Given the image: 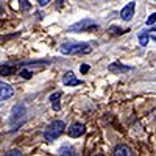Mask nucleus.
I'll return each instance as SVG.
<instances>
[{
	"label": "nucleus",
	"mask_w": 156,
	"mask_h": 156,
	"mask_svg": "<svg viewBox=\"0 0 156 156\" xmlns=\"http://www.w3.org/2000/svg\"><path fill=\"white\" fill-rule=\"evenodd\" d=\"M59 50L64 55H86L92 50V47L86 42H67V44H62Z\"/></svg>",
	"instance_id": "1"
},
{
	"label": "nucleus",
	"mask_w": 156,
	"mask_h": 156,
	"mask_svg": "<svg viewBox=\"0 0 156 156\" xmlns=\"http://www.w3.org/2000/svg\"><path fill=\"white\" fill-rule=\"evenodd\" d=\"M64 129H66V123L62 120H55L45 128L44 137H45V140H55L64 133Z\"/></svg>",
	"instance_id": "2"
},
{
	"label": "nucleus",
	"mask_w": 156,
	"mask_h": 156,
	"mask_svg": "<svg viewBox=\"0 0 156 156\" xmlns=\"http://www.w3.org/2000/svg\"><path fill=\"white\" fill-rule=\"evenodd\" d=\"M98 28V25L94 23L90 19H84L81 22H78L75 25H72V27L69 28L70 33H76V31H86V30H97Z\"/></svg>",
	"instance_id": "3"
},
{
	"label": "nucleus",
	"mask_w": 156,
	"mask_h": 156,
	"mask_svg": "<svg viewBox=\"0 0 156 156\" xmlns=\"http://www.w3.org/2000/svg\"><path fill=\"white\" fill-rule=\"evenodd\" d=\"M84 131H86V126H84L83 123H78V122L72 123L70 128L67 129V133H69L70 137H80V136L84 134Z\"/></svg>",
	"instance_id": "4"
},
{
	"label": "nucleus",
	"mask_w": 156,
	"mask_h": 156,
	"mask_svg": "<svg viewBox=\"0 0 156 156\" xmlns=\"http://www.w3.org/2000/svg\"><path fill=\"white\" fill-rule=\"evenodd\" d=\"M134 8H136V3L134 2H129L128 5H125L120 11V17L123 20H131L133 16H134Z\"/></svg>",
	"instance_id": "5"
},
{
	"label": "nucleus",
	"mask_w": 156,
	"mask_h": 156,
	"mask_svg": "<svg viewBox=\"0 0 156 156\" xmlns=\"http://www.w3.org/2000/svg\"><path fill=\"white\" fill-rule=\"evenodd\" d=\"M80 83H81V81L75 76L73 72H67L66 75L62 76V84H64V86H78Z\"/></svg>",
	"instance_id": "6"
},
{
	"label": "nucleus",
	"mask_w": 156,
	"mask_h": 156,
	"mask_svg": "<svg viewBox=\"0 0 156 156\" xmlns=\"http://www.w3.org/2000/svg\"><path fill=\"white\" fill-rule=\"evenodd\" d=\"M12 94H14L12 87L9 84H6V83L0 81V100H6V98L12 97Z\"/></svg>",
	"instance_id": "7"
},
{
	"label": "nucleus",
	"mask_w": 156,
	"mask_h": 156,
	"mask_svg": "<svg viewBox=\"0 0 156 156\" xmlns=\"http://www.w3.org/2000/svg\"><path fill=\"white\" fill-rule=\"evenodd\" d=\"M109 70L112 73H123V72H128V70H133V67L131 66H123V64L115 61V62L109 64Z\"/></svg>",
	"instance_id": "8"
},
{
	"label": "nucleus",
	"mask_w": 156,
	"mask_h": 156,
	"mask_svg": "<svg viewBox=\"0 0 156 156\" xmlns=\"http://www.w3.org/2000/svg\"><path fill=\"white\" fill-rule=\"evenodd\" d=\"M114 156H133V150L129 148L128 145H125V144H120V145L115 147Z\"/></svg>",
	"instance_id": "9"
},
{
	"label": "nucleus",
	"mask_w": 156,
	"mask_h": 156,
	"mask_svg": "<svg viewBox=\"0 0 156 156\" xmlns=\"http://www.w3.org/2000/svg\"><path fill=\"white\" fill-rule=\"evenodd\" d=\"M25 106L23 105H16L14 108H12V117H11V122H14V120H17V119H20V117H23L25 115Z\"/></svg>",
	"instance_id": "10"
},
{
	"label": "nucleus",
	"mask_w": 156,
	"mask_h": 156,
	"mask_svg": "<svg viewBox=\"0 0 156 156\" xmlns=\"http://www.w3.org/2000/svg\"><path fill=\"white\" fill-rule=\"evenodd\" d=\"M61 92H55L50 95V101H51V108H53V111H59L61 109V103H59V98H61Z\"/></svg>",
	"instance_id": "11"
},
{
	"label": "nucleus",
	"mask_w": 156,
	"mask_h": 156,
	"mask_svg": "<svg viewBox=\"0 0 156 156\" xmlns=\"http://www.w3.org/2000/svg\"><path fill=\"white\" fill-rule=\"evenodd\" d=\"M59 156H78V153H76V150L73 148V147H62L61 148V151H59Z\"/></svg>",
	"instance_id": "12"
},
{
	"label": "nucleus",
	"mask_w": 156,
	"mask_h": 156,
	"mask_svg": "<svg viewBox=\"0 0 156 156\" xmlns=\"http://www.w3.org/2000/svg\"><path fill=\"white\" fill-rule=\"evenodd\" d=\"M14 72H16V67H14V66H8V64H6V66H2V67H0V75H3V76L12 75Z\"/></svg>",
	"instance_id": "13"
},
{
	"label": "nucleus",
	"mask_w": 156,
	"mask_h": 156,
	"mask_svg": "<svg viewBox=\"0 0 156 156\" xmlns=\"http://www.w3.org/2000/svg\"><path fill=\"white\" fill-rule=\"evenodd\" d=\"M148 41H150V37H148V33H139V44L142 45V47H145L147 44H148Z\"/></svg>",
	"instance_id": "14"
},
{
	"label": "nucleus",
	"mask_w": 156,
	"mask_h": 156,
	"mask_svg": "<svg viewBox=\"0 0 156 156\" xmlns=\"http://www.w3.org/2000/svg\"><path fill=\"white\" fill-rule=\"evenodd\" d=\"M3 156H22V153H20V150H17V148H12V150H8Z\"/></svg>",
	"instance_id": "15"
},
{
	"label": "nucleus",
	"mask_w": 156,
	"mask_h": 156,
	"mask_svg": "<svg viewBox=\"0 0 156 156\" xmlns=\"http://www.w3.org/2000/svg\"><path fill=\"white\" fill-rule=\"evenodd\" d=\"M153 23H156V12L150 14V16H148V19H147V25H153Z\"/></svg>",
	"instance_id": "16"
},
{
	"label": "nucleus",
	"mask_w": 156,
	"mask_h": 156,
	"mask_svg": "<svg viewBox=\"0 0 156 156\" xmlns=\"http://www.w3.org/2000/svg\"><path fill=\"white\" fill-rule=\"evenodd\" d=\"M31 75H33V73H31L30 70H22V72H20V76H22V78H25V80L31 78Z\"/></svg>",
	"instance_id": "17"
},
{
	"label": "nucleus",
	"mask_w": 156,
	"mask_h": 156,
	"mask_svg": "<svg viewBox=\"0 0 156 156\" xmlns=\"http://www.w3.org/2000/svg\"><path fill=\"white\" fill-rule=\"evenodd\" d=\"M22 9H25V11L30 9V2L28 0H22Z\"/></svg>",
	"instance_id": "18"
},
{
	"label": "nucleus",
	"mask_w": 156,
	"mask_h": 156,
	"mask_svg": "<svg viewBox=\"0 0 156 156\" xmlns=\"http://www.w3.org/2000/svg\"><path fill=\"white\" fill-rule=\"evenodd\" d=\"M36 2L39 3V6H45V5L50 3V0H36Z\"/></svg>",
	"instance_id": "19"
},
{
	"label": "nucleus",
	"mask_w": 156,
	"mask_h": 156,
	"mask_svg": "<svg viewBox=\"0 0 156 156\" xmlns=\"http://www.w3.org/2000/svg\"><path fill=\"white\" fill-rule=\"evenodd\" d=\"M80 70H81V73H87L89 72V66H87V64H83Z\"/></svg>",
	"instance_id": "20"
},
{
	"label": "nucleus",
	"mask_w": 156,
	"mask_h": 156,
	"mask_svg": "<svg viewBox=\"0 0 156 156\" xmlns=\"http://www.w3.org/2000/svg\"><path fill=\"white\" fill-rule=\"evenodd\" d=\"M61 2H62V0H58V8H61V5H62Z\"/></svg>",
	"instance_id": "21"
},
{
	"label": "nucleus",
	"mask_w": 156,
	"mask_h": 156,
	"mask_svg": "<svg viewBox=\"0 0 156 156\" xmlns=\"http://www.w3.org/2000/svg\"><path fill=\"white\" fill-rule=\"evenodd\" d=\"M150 31H156V25H153V28H150Z\"/></svg>",
	"instance_id": "22"
},
{
	"label": "nucleus",
	"mask_w": 156,
	"mask_h": 156,
	"mask_svg": "<svg viewBox=\"0 0 156 156\" xmlns=\"http://www.w3.org/2000/svg\"><path fill=\"white\" fill-rule=\"evenodd\" d=\"M153 41H156V37H154V36H153Z\"/></svg>",
	"instance_id": "23"
},
{
	"label": "nucleus",
	"mask_w": 156,
	"mask_h": 156,
	"mask_svg": "<svg viewBox=\"0 0 156 156\" xmlns=\"http://www.w3.org/2000/svg\"><path fill=\"white\" fill-rule=\"evenodd\" d=\"M97 156H105V154H97Z\"/></svg>",
	"instance_id": "24"
},
{
	"label": "nucleus",
	"mask_w": 156,
	"mask_h": 156,
	"mask_svg": "<svg viewBox=\"0 0 156 156\" xmlns=\"http://www.w3.org/2000/svg\"><path fill=\"white\" fill-rule=\"evenodd\" d=\"M0 25H2V20H0Z\"/></svg>",
	"instance_id": "25"
}]
</instances>
